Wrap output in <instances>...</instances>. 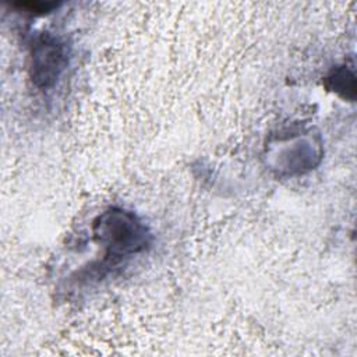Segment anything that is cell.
Returning <instances> with one entry per match:
<instances>
[{
	"label": "cell",
	"mask_w": 357,
	"mask_h": 357,
	"mask_svg": "<svg viewBox=\"0 0 357 357\" xmlns=\"http://www.w3.org/2000/svg\"><path fill=\"white\" fill-rule=\"evenodd\" d=\"M67 63V49L60 39L47 32L33 38L29 46V78L36 88L54 86Z\"/></svg>",
	"instance_id": "7a4b0ae2"
},
{
	"label": "cell",
	"mask_w": 357,
	"mask_h": 357,
	"mask_svg": "<svg viewBox=\"0 0 357 357\" xmlns=\"http://www.w3.org/2000/svg\"><path fill=\"white\" fill-rule=\"evenodd\" d=\"M93 236L105 248L99 269L112 268L123 259L145 251L151 244V233L135 213L109 208L93 220Z\"/></svg>",
	"instance_id": "6da1fadb"
},
{
	"label": "cell",
	"mask_w": 357,
	"mask_h": 357,
	"mask_svg": "<svg viewBox=\"0 0 357 357\" xmlns=\"http://www.w3.org/2000/svg\"><path fill=\"white\" fill-rule=\"evenodd\" d=\"M326 85L329 89L342 95L347 99H354V74L351 70H347L346 66L337 67L326 77Z\"/></svg>",
	"instance_id": "3957f363"
}]
</instances>
